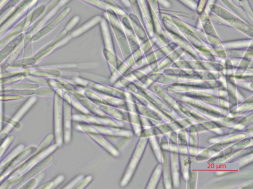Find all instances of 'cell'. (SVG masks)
I'll use <instances>...</instances> for the list:
<instances>
[{"mask_svg": "<svg viewBox=\"0 0 253 189\" xmlns=\"http://www.w3.org/2000/svg\"><path fill=\"white\" fill-rule=\"evenodd\" d=\"M92 177L91 176H87L84 179L81 181V183L75 188H84L91 181Z\"/></svg>", "mask_w": 253, "mask_h": 189, "instance_id": "6", "label": "cell"}, {"mask_svg": "<svg viewBox=\"0 0 253 189\" xmlns=\"http://www.w3.org/2000/svg\"><path fill=\"white\" fill-rule=\"evenodd\" d=\"M64 116V139L65 142H70L71 137V108L69 105L64 103L63 106Z\"/></svg>", "mask_w": 253, "mask_h": 189, "instance_id": "3", "label": "cell"}, {"mask_svg": "<svg viewBox=\"0 0 253 189\" xmlns=\"http://www.w3.org/2000/svg\"><path fill=\"white\" fill-rule=\"evenodd\" d=\"M73 120L76 121L86 122L89 123L99 124L101 126H120L123 125V122L114 121L109 118H97L89 114L74 115Z\"/></svg>", "mask_w": 253, "mask_h": 189, "instance_id": "2", "label": "cell"}, {"mask_svg": "<svg viewBox=\"0 0 253 189\" xmlns=\"http://www.w3.org/2000/svg\"><path fill=\"white\" fill-rule=\"evenodd\" d=\"M89 137L92 139L96 141L97 143L99 144L106 150L108 151L112 155L117 156L119 155L118 151L106 140L99 134L87 133Z\"/></svg>", "mask_w": 253, "mask_h": 189, "instance_id": "4", "label": "cell"}, {"mask_svg": "<svg viewBox=\"0 0 253 189\" xmlns=\"http://www.w3.org/2000/svg\"><path fill=\"white\" fill-rule=\"evenodd\" d=\"M84 178V176L82 175H80L76 177L72 181L67 185V186L64 187V188H74V186H76L78 183Z\"/></svg>", "mask_w": 253, "mask_h": 189, "instance_id": "5", "label": "cell"}, {"mask_svg": "<svg viewBox=\"0 0 253 189\" xmlns=\"http://www.w3.org/2000/svg\"><path fill=\"white\" fill-rule=\"evenodd\" d=\"M78 130L87 133H92L99 134H107L122 136L130 137L131 133L130 131L114 128L108 126L95 125H78L76 126Z\"/></svg>", "mask_w": 253, "mask_h": 189, "instance_id": "1", "label": "cell"}]
</instances>
